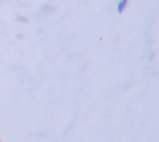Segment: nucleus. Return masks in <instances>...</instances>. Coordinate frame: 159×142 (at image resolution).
<instances>
[{
    "label": "nucleus",
    "instance_id": "nucleus-1",
    "mask_svg": "<svg viewBox=\"0 0 159 142\" xmlns=\"http://www.w3.org/2000/svg\"><path fill=\"white\" fill-rule=\"evenodd\" d=\"M125 3H127V0H122V2H120V5H119V11H122V9L125 8Z\"/></svg>",
    "mask_w": 159,
    "mask_h": 142
}]
</instances>
